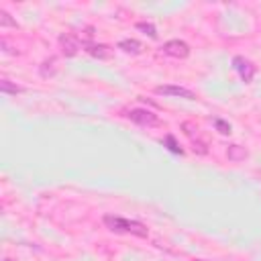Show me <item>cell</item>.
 <instances>
[{
    "label": "cell",
    "instance_id": "obj_1",
    "mask_svg": "<svg viewBox=\"0 0 261 261\" xmlns=\"http://www.w3.org/2000/svg\"><path fill=\"white\" fill-rule=\"evenodd\" d=\"M104 224L108 230L112 232H126V234H135V237H147L149 230L143 222L139 220H128V218H122V216H112V214H106L104 216Z\"/></svg>",
    "mask_w": 261,
    "mask_h": 261
},
{
    "label": "cell",
    "instance_id": "obj_2",
    "mask_svg": "<svg viewBox=\"0 0 261 261\" xmlns=\"http://www.w3.org/2000/svg\"><path fill=\"white\" fill-rule=\"evenodd\" d=\"M232 67H234V71L239 73V77H241L245 84H249V82L253 80L255 71H257V67L253 65V61H249V59L243 57V55L232 57Z\"/></svg>",
    "mask_w": 261,
    "mask_h": 261
},
{
    "label": "cell",
    "instance_id": "obj_3",
    "mask_svg": "<svg viewBox=\"0 0 261 261\" xmlns=\"http://www.w3.org/2000/svg\"><path fill=\"white\" fill-rule=\"evenodd\" d=\"M126 116H128L135 124H139V126H157V124H159L157 114H153V112L147 110V108H133Z\"/></svg>",
    "mask_w": 261,
    "mask_h": 261
},
{
    "label": "cell",
    "instance_id": "obj_4",
    "mask_svg": "<svg viewBox=\"0 0 261 261\" xmlns=\"http://www.w3.org/2000/svg\"><path fill=\"white\" fill-rule=\"evenodd\" d=\"M163 53L169 55V57H175V59H186L190 55V45L186 41H179V39H171L167 43H163Z\"/></svg>",
    "mask_w": 261,
    "mask_h": 261
},
{
    "label": "cell",
    "instance_id": "obj_5",
    "mask_svg": "<svg viewBox=\"0 0 261 261\" xmlns=\"http://www.w3.org/2000/svg\"><path fill=\"white\" fill-rule=\"evenodd\" d=\"M155 92L161 96H177L184 100H196V94L188 88H181V86H157Z\"/></svg>",
    "mask_w": 261,
    "mask_h": 261
},
{
    "label": "cell",
    "instance_id": "obj_6",
    "mask_svg": "<svg viewBox=\"0 0 261 261\" xmlns=\"http://www.w3.org/2000/svg\"><path fill=\"white\" fill-rule=\"evenodd\" d=\"M59 47H61V53L65 57H73L80 51V41L73 35L63 33V35H59Z\"/></svg>",
    "mask_w": 261,
    "mask_h": 261
},
{
    "label": "cell",
    "instance_id": "obj_7",
    "mask_svg": "<svg viewBox=\"0 0 261 261\" xmlns=\"http://www.w3.org/2000/svg\"><path fill=\"white\" fill-rule=\"evenodd\" d=\"M84 49L88 55H92L96 59H110L112 57V49L104 43H84Z\"/></svg>",
    "mask_w": 261,
    "mask_h": 261
},
{
    "label": "cell",
    "instance_id": "obj_8",
    "mask_svg": "<svg viewBox=\"0 0 261 261\" xmlns=\"http://www.w3.org/2000/svg\"><path fill=\"white\" fill-rule=\"evenodd\" d=\"M118 49H122L124 53H133V55H139L143 51V45L137 41V39H122L118 43Z\"/></svg>",
    "mask_w": 261,
    "mask_h": 261
},
{
    "label": "cell",
    "instance_id": "obj_9",
    "mask_svg": "<svg viewBox=\"0 0 261 261\" xmlns=\"http://www.w3.org/2000/svg\"><path fill=\"white\" fill-rule=\"evenodd\" d=\"M0 92L2 94H20V92H24V88L22 86H16V84H12L10 80H6V77H2L0 80Z\"/></svg>",
    "mask_w": 261,
    "mask_h": 261
},
{
    "label": "cell",
    "instance_id": "obj_10",
    "mask_svg": "<svg viewBox=\"0 0 261 261\" xmlns=\"http://www.w3.org/2000/svg\"><path fill=\"white\" fill-rule=\"evenodd\" d=\"M163 145H165V147H167L171 153H175V155H184V149L177 145V141H175V137H173V135H165Z\"/></svg>",
    "mask_w": 261,
    "mask_h": 261
},
{
    "label": "cell",
    "instance_id": "obj_11",
    "mask_svg": "<svg viewBox=\"0 0 261 261\" xmlns=\"http://www.w3.org/2000/svg\"><path fill=\"white\" fill-rule=\"evenodd\" d=\"M247 157V151L241 147V145H230L228 147V159L230 161H241Z\"/></svg>",
    "mask_w": 261,
    "mask_h": 261
},
{
    "label": "cell",
    "instance_id": "obj_12",
    "mask_svg": "<svg viewBox=\"0 0 261 261\" xmlns=\"http://www.w3.org/2000/svg\"><path fill=\"white\" fill-rule=\"evenodd\" d=\"M137 29L143 31L145 35H149L151 39H157V29H155V24H151V22H137Z\"/></svg>",
    "mask_w": 261,
    "mask_h": 261
},
{
    "label": "cell",
    "instance_id": "obj_13",
    "mask_svg": "<svg viewBox=\"0 0 261 261\" xmlns=\"http://www.w3.org/2000/svg\"><path fill=\"white\" fill-rule=\"evenodd\" d=\"M214 126H216V130H218L220 135H230V124H228L226 120H222V118H214Z\"/></svg>",
    "mask_w": 261,
    "mask_h": 261
},
{
    "label": "cell",
    "instance_id": "obj_14",
    "mask_svg": "<svg viewBox=\"0 0 261 261\" xmlns=\"http://www.w3.org/2000/svg\"><path fill=\"white\" fill-rule=\"evenodd\" d=\"M0 27H16V20H12L6 10H0Z\"/></svg>",
    "mask_w": 261,
    "mask_h": 261
},
{
    "label": "cell",
    "instance_id": "obj_15",
    "mask_svg": "<svg viewBox=\"0 0 261 261\" xmlns=\"http://www.w3.org/2000/svg\"><path fill=\"white\" fill-rule=\"evenodd\" d=\"M194 261H206V259H194Z\"/></svg>",
    "mask_w": 261,
    "mask_h": 261
},
{
    "label": "cell",
    "instance_id": "obj_16",
    "mask_svg": "<svg viewBox=\"0 0 261 261\" xmlns=\"http://www.w3.org/2000/svg\"><path fill=\"white\" fill-rule=\"evenodd\" d=\"M4 261H12V259H4Z\"/></svg>",
    "mask_w": 261,
    "mask_h": 261
}]
</instances>
